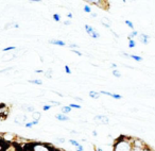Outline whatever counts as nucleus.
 <instances>
[{
  "mask_svg": "<svg viewBox=\"0 0 155 151\" xmlns=\"http://www.w3.org/2000/svg\"><path fill=\"white\" fill-rule=\"evenodd\" d=\"M122 54H123V56H125V58H130V54H129V53H126V52H122Z\"/></svg>",
  "mask_w": 155,
  "mask_h": 151,
  "instance_id": "nucleus-38",
  "label": "nucleus"
},
{
  "mask_svg": "<svg viewBox=\"0 0 155 151\" xmlns=\"http://www.w3.org/2000/svg\"><path fill=\"white\" fill-rule=\"evenodd\" d=\"M49 43L52 44V45H56V46H66V43L61 40H49Z\"/></svg>",
  "mask_w": 155,
  "mask_h": 151,
  "instance_id": "nucleus-7",
  "label": "nucleus"
},
{
  "mask_svg": "<svg viewBox=\"0 0 155 151\" xmlns=\"http://www.w3.org/2000/svg\"><path fill=\"white\" fill-rule=\"evenodd\" d=\"M76 101H78V102H83V99L82 98H79V97H76Z\"/></svg>",
  "mask_w": 155,
  "mask_h": 151,
  "instance_id": "nucleus-36",
  "label": "nucleus"
},
{
  "mask_svg": "<svg viewBox=\"0 0 155 151\" xmlns=\"http://www.w3.org/2000/svg\"><path fill=\"white\" fill-rule=\"evenodd\" d=\"M113 76H114V77H116V78H120L121 74H120V72H119L118 69H114V70H113Z\"/></svg>",
  "mask_w": 155,
  "mask_h": 151,
  "instance_id": "nucleus-20",
  "label": "nucleus"
},
{
  "mask_svg": "<svg viewBox=\"0 0 155 151\" xmlns=\"http://www.w3.org/2000/svg\"><path fill=\"white\" fill-rule=\"evenodd\" d=\"M71 108L69 105H67V106H63V108H62V113H63V114H68V113H70L71 112Z\"/></svg>",
  "mask_w": 155,
  "mask_h": 151,
  "instance_id": "nucleus-13",
  "label": "nucleus"
},
{
  "mask_svg": "<svg viewBox=\"0 0 155 151\" xmlns=\"http://www.w3.org/2000/svg\"><path fill=\"white\" fill-rule=\"evenodd\" d=\"M92 135H94V136H97V132H96V131H92Z\"/></svg>",
  "mask_w": 155,
  "mask_h": 151,
  "instance_id": "nucleus-42",
  "label": "nucleus"
},
{
  "mask_svg": "<svg viewBox=\"0 0 155 151\" xmlns=\"http://www.w3.org/2000/svg\"><path fill=\"white\" fill-rule=\"evenodd\" d=\"M132 151H154V150H152V149L149 148L148 146H145V147H135V146H133V150Z\"/></svg>",
  "mask_w": 155,
  "mask_h": 151,
  "instance_id": "nucleus-9",
  "label": "nucleus"
},
{
  "mask_svg": "<svg viewBox=\"0 0 155 151\" xmlns=\"http://www.w3.org/2000/svg\"><path fill=\"white\" fill-rule=\"evenodd\" d=\"M84 12H86V13H90V14L92 13V9L90 8V5H87V4L84 5Z\"/></svg>",
  "mask_w": 155,
  "mask_h": 151,
  "instance_id": "nucleus-19",
  "label": "nucleus"
},
{
  "mask_svg": "<svg viewBox=\"0 0 155 151\" xmlns=\"http://www.w3.org/2000/svg\"><path fill=\"white\" fill-rule=\"evenodd\" d=\"M49 103H50V104H54V105H60V102H58V101H49Z\"/></svg>",
  "mask_w": 155,
  "mask_h": 151,
  "instance_id": "nucleus-31",
  "label": "nucleus"
},
{
  "mask_svg": "<svg viewBox=\"0 0 155 151\" xmlns=\"http://www.w3.org/2000/svg\"><path fill=\"white\" fill-rule=\"evenodd\" d=\"M76 151H84V147L82 146V145H80L79 147H76Z\"/></svg>",
  "mask_w": 155,
  "mask_h": 151,
  "instance_id": "nucleus-33",
  "label": "nucleus"
},
{
  "mask_svg": "<svg viewBox=\"0 0 155 151\" xmlns=\"http://www.w3.org/2000/svg\"><path fill=\"white\" fill-rule=\"evenodd\" d=\"M69 143L71 144V145H72V146H74L76 148V147H79L80 146V144L78 143V142L76 141V139H70V141H69Z\"/></svg>",
  "mask_w": 155,
  "mask_h": 151,
  "instance_id": "nucleus-23",
  "label": "nucleus"
},
{
  "mask_svg": "<svg viewBox=\"0 0 155 151\" xmlns=\"http://www.w3.org/2000/svg\"><path fill=\"white\" fill-rule=\"evenodd\" d=\"M36 72H43V70H40V69H37Z\"/></svg>",
  "mask_w": 155,
  "mask_h": 151,
  "instance_id": "nucleus-43",
  "label": "nucleus"
},
{
  "mask_svg": "<svg viewBox=\"0 0 155 151\" xmlns=\"http://www.w3.org/2000/svg\"><path fill=\"white\" fill-rule=\"evenodd\" d=\"M138 35H139V33H138V32L137 31H132L131 32V34L129 35V40H133V38H134V37H136V36H138Z\"/></svg>",
  "mask_w": 155,
  "mask_h": 151,
  "instance_id": "nucleus-16",
  "label": "nucleus"
},
{
  "mask_svg": "<svg viewBox=\"0 0 155 151\" xmlns=\"http://www.w3.org/2000/svg\"><path fill=\"white\" fill-rule=\"evenodd\" d=\"M67 17H68V18H72V14L68 13V14H67Z\"/></svg>",
  "mask_w": 155,
  "mask_h": 151,
  "instance_id": "nucleus-39",
  "label": "nucleus"
},
{
  "mask_svg": "<svg viewBox=\"0 0 155 151\" xmlns=\"http://www.w3.org/2000/svg\"><path fill=\"white\" fill-rule=\"evenodd\" d=\"M64 69H65L66 74H71V69L69 68L68 65H65V66H64Z\"/></svg>",
  "mask_w": 155,
  "mask_h": 151,
  "instance_id": "nucleus-27",
  "label": "nucleus"
},
{
  "mask_svg": "<svg viewBox=\"0 0 155 151\" xmlns=\"http://www.w3.org/2000/svg\"><path fill=\"white\" fill-rule=\"evenodd\" d=\"M110 66H112V68H113V69H117V64L113 63L112 65H110Z\"/></svg>",
  "mask_w": 155,
  "mask_h": 151,
  "instance_id": "nucleus-37",
  "label": "nucleus"
},
{
  "mask_svg": "<svg viewBox=\"0 0 155 151\" xmlns=\"http://www.w3.org/2000/svg\"><path fill=\"white\" fill-rule=\"evenodd\" d=\"M55 118L58 120H60V121H67V120H69V117L66 116L65 114H56L55 115Z\"/></svg>",
  "mask_w": 155,
  "mask_h": 151,
  "instance_id": "nucleus-8",
  "label": "nucleus"
},
{
  "mask_svg": "<svg viewBox=\"0 0 155 151\" xmlns=\"http://www.w3.org/2000/svg\"><path fill=\"white\" fill-rule=\"evenodd\" d=\"M130 58L133 59V60L136 62H141L142 60H143L141 56H136V54H130Z\"/></svg>",
  "mask_w": 155,
  "mask_h": 151,
  "instance_id": "nucleus-14",
  "label": "nucleus"
},
{
  "mask_svg": "<svg viewBox=\"0 0 155 151\" xmlns=\"http://www.w3.org/2000/svg\"><path fill=\"white\" fill-rule=\"evenodd\" d=\"M124 22H125V25H126L128 27H129L130 29H132L133 31H134V24H133V22H132L131 20H125Z\"/></svg>",
  "mask_w": 155,
  "mask_h": 151,
  "instance_id": "nucleus-17",
  "label": "nucleus"
},
{
  "mask_svg": "<svg viewBox=\"0 0 155 151\" xmlns=\"http://www.w3.org/2000/svg\"><path fill=\"white\" fill-rule=\"evenodd\" d=\"M95 119L96 120H100L101 122H103V124H105V125H107L108 122H110V120H108V117L104 116V115H98V116H96Z\"/></svg>",
  "mask_w": 155,
  "mask_h": 151,
  "instance_id": "nucleus-6",
  "label": "nucleus"
},
{
  "mask_svg": "<svg viewBox=\"0 0 155 151\" xmlns=\"http://www.w3.org/2000/svg\"><path fill=\"white\" fill-rule=\"evenodd\" d=\"M45 77L48 78V79H50V78H52V70H51V69L47 70V72L45 74Z\"/></svg>",
  "mask_w": 155,
  "mask_h": 151,
  "instance_id": "nucleus-24",
  "label": "nucleus"
},
{
  "mask_svg": "<svg viewBox=\"0 0 155 151\" xmlns=\"http://www.w3.org/2000/svg\"><path fill=\"white\" fill-rule=\"evenodd\" d=\"M52 18H53V20H54V21H56V22H58V21L61 20V16H60V14H53V15H52Z\"/></svg>",
  "mask_w": 155,
  "mask_h": 151,
  "instance_id": "nucleus-21",
  "label": "nucleus"
},
{
  "mask_svg": "<svg viewBox=\"0 0 155 151\" xmlns=\"http://www.w3.org/2000/svg\"><path fill=\"white\" fill-rule=\"evenodd\" d=\"M30 151H51V148L46 144L43 143H35L32 144Z\"/></svg>",
  "mask_w": 155,
  "mask_h": 151,
  "instance_id": "nucleus-2",
  "label": "nucleus"
},
{
  "mask_svg": "<svg viewBox=\"0 0 155 151\" xmlns=\"http://www.w3.org/2000/svg\"><path fill=\"white\" fill-rule=\"evenodd\" d=\"M29 82L32 83V84H36V85H42L43 81L40 79H34V80H29Z\"/></svg>",
  "mask_w": 155,
  "mask_h": 151,
  "instance_id": "nucleus-15",
  "label": "nucleus"
},
{
  "mask_svg": "<svg viewBox=\"0 0 155 151\" xmlns=\"http://www.w3.org/2000/svg\"><path fill=\"white\" fill-rule=\"evenodd\" d=\"M95 151H103V150H102L101 148H98V147H96V148H95Z\"/></svg>",
  "mask_w": 155,
  "mask_h": 151,
  "instance_id": "nucleus-40",
  "label": "nucleus"
},
{
  "mask_svg": "<svg viewBox=\"0 0 155 151\" xmlns=\"http://www.w3.org/2000/svg\"><path fill=\"white\" fill-rule=\"evenodd\" d=\"M69 106H70L71 109H72V108H74V109H81V105H80V104H76V103H70Z\"/></svg>",
  "mask_w": 155,
  "mask_h": 151,
  "instance_id": "nucleus-26",
  "label": "nucleus"
},
{
  "mask_svg": "<svg viewBox=\"0 0 155 151\" xmlns=\"http://www.w3.org/2000/svg\"><path fill=\"white\" fill-rule=\"evenodd\" d=\"M136 46V42L134 40H129V48H134Z\"/></svg>",
  "mask_w": 155,
  "mask_h": 151,
  "instance_id": "nucleus-22",
  "label": "nucleus"
},
{
  "mask_svg": "<svg viewBox=\"0 0 155 151\" xmlns=\"http://www.w3.org/2000/svg\"><path fill=\"white\" fill-rule=\"evenodd\" d=\"M55 141H58V143H65V138H63V137H55Z\"/></svg>",
  "mask_w": 155,
  "mask_h": 151,
  "instance_id": "nucleus-29",
  "label": "nucleus"
},
{
  "mask_svg": "<svg viewBox=\"0 0 155 151\" xmlns=\"http://www.w3.org/2000/svg\"><path fill=\"white\" fill-rule=\"evenodd\" d=\"M24 106V109L26 110V111H28V112H35V109L33 108V106H30V105H22Z\"/></svg>",
  "mask_w": 155,
  "mask_h": 151,
  "instance_id": "nucleus-18",
  "label": "nucleus"
},
{
  "mask_svg": "<svg viewBox=\"0 0 155 151\" xmlns=\"http://www.w3.org/2000/svg\"><path fill=\"white\" fill-rule=\"evenodd\" d=\"M92 17H97V14L94 13V12H92Z\"/></svg>",
  "mask_w": 155,
  "mask_h": 151,
  "instance_id": "nucleus-41",
  "label": "nucleus"
},
{
  "mask_svg": "<svg viewBox=\"0 0 155 151\" xmlns=\"http://www.w3.org/2000/svg\"><path fill=\"white\" fill-rule=\"evenodd\" d=\"M88 95H89V97H92V98L94 99H99V97H100V93L95 92V90H90Z\"/></svg>",
  "mask_w": 155,
  "mask_h": 151,
  "instance_id": "nucleus-12",
  "label": "nucleus"
},
{
  "mask_svg": "<svg viewBox=\"0 0 155 151\" xmlns=\"http://www.w3.org/2000/svg\"><path fill=\"white\" fill-rule=\"evenodd\" d=\"M63 24L65 25V26H69V25L71 24V21H70V20H66V21H64Z\"/></svg>",
  "mask_w": 155,
  "mask_h": 151,
  "instance_id": "nucleus-34",
  "label": "nucleus"
},
{
  "mask_svg": "<svg viewBox=\"0 0 155 151\" xmlns=\"http://www.w3.org/2000/svg\"><path fill=\"white\" fill-rule=\"evenodd\" d=\"M40 117H42V114H40V112H37V111L33 112V114H32V118H33V120H34V121L40 122Z\"/></svg>",
  "mask_w": 155,
  "mask_h": 151,
  "instance_id": "nucleus-10",
  "label": "nucleus"
},
{
  "mask_svg": "<svg viewBox=\"0 0 155 151\" xmlns=\"http://www.w3.org/2000/svg\"><path fill=\"white\" fill-rule=\"evenodd\" d=\"M25 126H26V128H32L34 125H33L32 122H26V125Z\"/></svg>",
  "mask_w": 155,
  "mask_h": 151,
  "instance_id": "nucleus-32",
  "label": "nucleus"
},
{
  "mask_svg": "<svg viewBox=\"0 0 155 151\" xmlns=\"http://www.w3.org/2000/svg\"><path fill=\"white\" fill-rule=\"evenodd\" d=\"M51 108H52V106H51L50 104H46V105H44L43 110H44V111H49V110H50Z\"/></svg>",
  "mask_w": 155,
  "mask_h": 151,
  "instance_id": "nucleus-28",
  "label": "nucleus"
},
{
  "mask_svg": "<svg viewBox=\"0 0 155 151\" xmlns=\"http://www.w3.org/2000/svg\"><path fill=\"white\" fill-rule=\"evenodd\" d=\"M138 38H139V42L142 43L143 45H148L149 42H150V36L145 34V33H140V34L138 35Z\"/></svg>",
  "mask_w": 155,
  "mask_h": 151,
  "instance_id": "nucleus-5",
  "label": "nucleus"
},
{
  "mask_svg": "<svg viewBox=\"0 0 155 151\" xmlns=\"http://www.w3.org/2000/svg\"><path fill=\"white\" fill-rule=\"evenodd\" d=\"M101 22H102L103 26L106 27L107 29H110V20L108 18H106V17H103V18L101 19Z\"/></svg>",
  "mask_w": 155,
  "mask_h": 151,
  "instance_id": "nucleus-11",
  "label": "nucleus"
},
{
  "mask_svg": "<svg viewBox=\"0 0 155 151\" xmlns=\"http://www.w3.org/2000/svg\"><path fill=\"white\" fill-rule=\"evenodd\" d=\"M16 49V47H14V46H11V47H6V48H4L3 49V52H6V51H11V50H15Z\"/></svg>",
  "mask_w": 155,
  "mask_h": 151,
  "instance_id": "nucleus-25",
  "label": "nucleus"
},
{
  "mask_svg": "<svg viewBox=\"0 0 155 151\" xmlns=\"http://www.w3.org/2000/svg\"><path fill=\"white\" fill-rule=\"evenodd\" d=\"M72 52L76 53V54H78V56H82V52H80V51L76 50V49H72Z\"/></svg>",
  "mask_w": 155,
  "mask_h": 151,
  "instance_id": "nucleus-30",
  "label": "nucleus"
},
{
  "mask_svg": "<svg viewBox=\"0 0 155 151\" xmlns=\"http://www.w3.org/2000/svg\"><path fill=\"white\" fill-rule=\"evenodd\" d=\"M85 30H86L87 34L90 35L92 38H99V37L101 36L100 33H99L95 28H92V26H89V25H85Z\"/></svg>",
  "mask_w": 155,
  "mask_h": 151,
  "instance_id": "nucleus-3",
  "label": "nucleus"
},
{
  "mask_svg": "<svg viewBox=\"0 0 155 151\" xmlns=\"http://www.w3.org/2000/svg\"><path fill=\"white\" fill-rule=\"evenodd\" d=\"M69 47L70 48H79V46L76 45V44H71V45H69Z\"/></svg>",
  "mask_w": 155,
  "mask_h": 151,
  "instance_id": "nucleus-35",
  "label": "nucleus"
},
{
  "mask_svg": "<svg viewBox=\"0 0 155 151\" xmlns=\"http://www.w3.org/2000/svg\"><path fill=\"white\" fill-rule=\"evenodd\" d=\"M99 93H100V95L110 96V97H112V98H114V99H117V100L122 99V96L119 95V94H114V93H110V92H105V90H101V92H99Z\"/></svg>",
  "mask_w": 155,
  "mask_h": 151,
  "instance_id": "nucleus-4",
  "label": "nucleus"
},
{
  "mask_svg": "<svg viewBox=\"0 0 155 151\" xmlns=\"http://www.w3.org/2000/svg\"><path fill=\"white\" fill-rule=\"evenodd\" d=\"M133 150V138L120 136L116 139L113 146V151H132Z\"/></svg>",
  "mask_w": 155,
  "mask_h": 151,
  "instance_id": "nucleus-1",
  "label": "nucleus"
}]
</instances>
